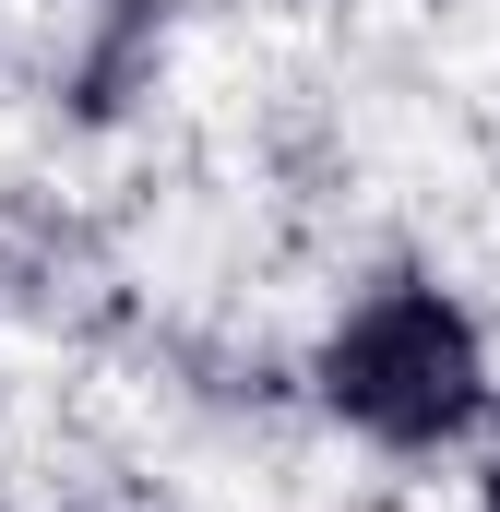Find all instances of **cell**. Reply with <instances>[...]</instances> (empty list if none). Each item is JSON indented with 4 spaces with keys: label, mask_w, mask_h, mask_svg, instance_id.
Here are the masks:
<instances>
[{
    "label": "cell",
    "mask_w": 500,
    "mask_h": 512,
    "mask_svg": "<svg viewBox=\"0 0 500 512\" xmlns=\"http://www.w3.org/2000/svg\"><path fill=\"white\" fill-rule=\"evenodd\" d=\"M322 417H346L381 453H453L489 417V334L453 286L429 274H381L370 298H346V322L310 358Z\"/></svg>",
    "instance_id": "cell-1"
},
{
    "label": "cell",
    "mask_w": 500,
    "mask_h": 512,
    "mask_svg": "<svg viewBox=\"0 0 500 512\" xmlns=\"http://www.w3.org/2000/svg\"><path fill=\"white\" fill-rule=\"evenodd\" d=\"M477 512H500V477H477Z\"/></svg>",
    "instance_id": "cell-2"
}]
</instances>
